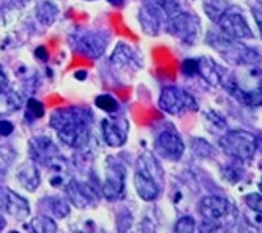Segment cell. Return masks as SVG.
Here are the masks:
<instances>
[{
    "instance_id": "obj_1",
    "label": "cell",
    "mask_w": 262,
    "mask_h": 233,
    "mask_svg": "<svg viewBox=\"0 0 262 233\" xmlns=\"http://www.w3.org/2000/svg\"><path fill=\"white\" fill-rule=\"evenodd\" d=\"M51 126L60 141L71 148H84L90 142V115L84 109H59L51 115Z\"/></svg>"
},
{
    "instance_id": "obj_2",
    "label": "cell",
    "mask_w": 262,
    "mask_h": 233,
    "mask_svg": "<svg viewBox=\"0 0 262 233\" xmlns=\"http://www.w3.org/2000/svg\"><path fill=\"white\" fill-rule=\"evenodd\" d=\"M158 169L160 166L150 154H144L138 161L133 183L138 196L145 202H152L160 196V180L155 175Z\"/></svg>"
},
{
    "instance_id": "obj_3",
    "label": "cell",
    "mask_w": 262,
    "mask_h": 233,
    "mask_svg": "<svg viewBox=\"0 0 262 233\" xmlns=\"http://www.w3.org/2000/svg\"><path fill=\"white\" fill-rule=\"evenodd\" d=\"M30 156L35 162L51 167L55 173H62V170H65L62 154L57 145L45 135L30 141Z\"/></svg>"
},
{
    "instance_id": "obj_4",
    "label": "cell",
    "mask_w": 262,
    "mask_h": 233,
    "mask_svg": "<svg viewBox=\"0 0 262 233\" xmlns=\"http://www.w3.org/2000/svg\"><path fill=\"white\" fill-rule=\"evenodd\" d=\"M160 107L171 115H182L188 110H198V103L188 91L179 87H166L160 95Z\"/></svg>"
},
{
    "instance_id": "obj_5",
    "label": "cell",
    "mask_w": 262,
    "mask_h": 233,
    "mask_svg": "<svg viewBox=\"0 0 262 233\" xmlns=\"http://www.w3.org/2000/svg\"><path fill=\"white\" fill-rule=\"evenodd\" d=\"M125 189V167L120 161L109 156L104 164V181L101 186L103 196L107 200H117L123 196Z\"/></svg>"
},
{
    "instance_id": "obj_6",
    "label": "cell",
    "mask_w": 262,
    "mask_h": 233,
    "mask_svg": "<svg viewBox=\"0 0 262 233\" xmlns=\"http://www.w3.org/2000/svg\"><path fill=\"white\" fill-rule=\"evenodd\" d=\"M221 148L237 159H251L256 151V139L243 131H232L221 139Z\"/></svg>"
},
{
    "instance_id": "obj_7",
    "label": "cell",
    "mask_w": 262,
    "mask_h": 233,
    "mask_svg": "<svg viewBox=\"0 0 262 233\" xmlns=\"http://www.w3.org/2000/svg\"><path fill=\"white\" fill-rule=\"evenodd\" d=\"M0 209H4L17 222H24L30 216V205L27 199L8 188H0Z\"/></svg>"
},
{
    "instance_id": "obj_8",
    "label": "cell",
    "mask_w": 262,
    "mask_h": 233,
    "mask_svg": "<svg viewBox=\"0 0 262 233\" xmlns=\"http://www.w3.org/2000/svg\"><path fill=\"white\" fill-rule=\"evenodd\" d=\"M232 211V205L229 200L223 197H204L199 202V213L207 224H223Z\"/></svg>"
},
{
    "instance_id": "obj_9",
    "label": "cell",
    "mask_w": 262,
    "mask_h": 233,
    "mask_svg": "<svg viewBox=\"0 0 262 233\" xmlns=\"http://www.w3.org/2000/svg\"><path fill=\"white\" fill-rule=\"evenodd\" d=\"M155 150L161 158L169 159V161H179L183 156L185 144L180 135L171 129V131H163L155 141Z\"/></svg>"
},
{
    "instance_id": "obj_10",
    "label": "cell",
    "mask_w": 262,
    "mask_h": 233,
    "mask_svg": "<svg viewBox=\"0 0 262 233\" xmlns=\"http://www.w3.org/2000/svg\"><path fill=\"white\" fill-rule=\"evenodd\" d=\"M129 125L125 119H117V116H107L101 122V135L106 145L112 148H119L125 145L128 139Z\"/></svg>"
},
{
    "instance_id": "obj_11",
    "label": "cell",
    "mask_w": 262,
    "mask_h": 233,
    "mask_svg": "<svg viewBox=\"0 0 262 233\" xmlns=\"http://www.w3.org/2000/svg\"><path fill=\"white\" fill-rule=\"evenodd\" d=\"M167 29L172 35H176L180 41L185 43H193L196 40V36L199 33V22L196 21V17L186 13L176 14L174 17L169 19L167 22Z\"/></svg>"
},
{
    "instance_id": "obj_12",
    "label": "cell",
    "mask_w": 262,
    "mask_h": 233,
    "mask_svg": "<svg viewBox=\"0 0 262 233\" xmlns=\"http://www.w3.org/2000/svg\"><path fill=\"white\" fill-rule=\"evenodd\" d=\"M71 44L74 49L82 54H87L92 57H100L106 49L107 38H103V35L97 32H82V33L73 35Z\"/></svg>"
},
{
    "instance_id": "obj_13",
    "label": "cell",
    "mask_w": 262,
    "mask_h": 233,
    "mask_svg": "<svg viewBox=\"0 0 262 233\" xmlns=\"http://www.w3.org/2000/svg\"><path fill=\"white\" fill-rule=\"evenodd\" d=\"M218 22H220L223 32L228 33L232 38H250V36H253L251 30L245 21V17L240 16L238 13L228 10L218 19Z\"/></svg>"
},
{
    "instance_id": "obj_14",
    "label": "cell",
    "mask_w": 262,
    "mask_h": 233,
    "mask_svg": "<svg viewBox=\"0 0 262 233\" xmlns=\"http://www.w3.org/2000/svg\"><path fill=\"white\" fill-rule=\"evenodd\" d=\"M65 191L68 200L78 208H87L89 205H93V202H95V192L85 183L73 180L65 186Z\"/></svg>"
},
{
    "instance_id": "obj_15",
    "label": "cell",
    "mask_w": 262,
    "mask_h": 233,
    "mask_svg": "<svg viewBox=\"0 0 262 233\" xmlns=\"http://www.w3.org/2000/svg\"><path fill=\"white\" fill-rule=\"evenodd\" d=\"M16 178H17V181H19V184L24 189H27L29 192H33L41 183L40 169H38V166H36V162L33 159L26 161V162H23L19 167H17Z\"/></svg>"
},
{
    "instance_id": "obj_16",
    "label": "cell",
    "mask_w": 262,
    "mask_h": 233,
    "mask_svg": "<svg viewBox=\"0 0 262 233\" xmlns=\"http://www.w3.org/2000/svg\"><path fill=\"white\" fill-rule=\"evenodd\" d=\"M158 8L155 5H145L141 13H139V22L142 26V29L150 33V35H157L160 30V14H158Z\"/></svg>"
},
{
    "instance_id": "obj_17",
    "label": "cell",
    "mask_w": 262,
    "mask_h": 233,
    "mask_svg": "<svg viewBox=\"0 0 262 233\" xmlns=\"http://www.w3.org/2000/svg\"><path fill=\"white\" fill-rule=\"evenodd\" d=\"M19 107H21V98L14 90H11V87L0 90V116L19 110Z\"/></svg>"
},
{
    "instance_id": "obj_18",
    "label": "cell",
    "mask_w": 262,
    "mask_h": 233,
    "mask_svg": "<svg viewBox=\"0 0 262 233\" xmlns=\"http://www.w3.org/2000/svg\"><path fill=\"white\" fill-rule=\"evenodd\" d=\"M112 62L117 65H125V66H138L139 65V55L123 44H120L114 54H112Z\"/></svg>"
},
{
    "instance_id": "obj_19",
    "label": "cell",
    "mask_w": 262,
    "mask_h": 233,
    "mask_svg": "<svg viewBox=\"0 0 262 233\" xmlns=\"http://www.w3.org/2000/svg\"><path fill=\"white\" fill-rule=\"evenodd\" d=\"M41 205H45V208H48L51 211V215L54 218H59V219L68 216V213H70L68 203L62 197H49V199H45L41 202Z\"/></svg>"
},
{
    "instance_id": "obj_20",
    "label": "cell",
    "mask_w": 262,
    "mask_h": 233,
    "mask_svg": "<svg viewBox=\"0 0 262 233\" xmlns=\"http://www.w3.org/2000/svg\"><path fill=\"white\" fill-rule=\"evenodd\" d=\"M57 16H59V10L51 2H43L36 8V17L45 26H51L57 19Z\"/></svg>"
},
{
    "instance_id": "obj_21",
    "label": "cell",
    "mask_w": 262,
    "mask_h": 233,
    "mask_svg": "<svg viewBox=\"0 0 262 233\" xmlns=\"http://www.w3.org/2000/svg\"><path fill=\"white\" fill-rule=\"evenodd\" d=\"M224 2V0H205L204 2V10H205V14H207L212 21H216L218 19L228 11V4H224L223 7H220L221 4Z\"/></svg>"
},
{
    "instance_id": "obj_22",
    "label": "cell",
    "mask_w": 262,
    "mask_h": 233,
    "mask_svg": "<svg viewBox=\"0 0 262 233\" xmlns=\"http://www.w3.org/2000/svg\"><path fill=\"white\" fill-rule=\"evenodd\" d=\"M29 228L33 231H38V233H52V231L57 230V224L52 221V218L38 216L30 222Z\"/></svg>"
},
{
    "instance_id": "obj_23",
    "label": "cell",
    "mask_w": 262,
    "mask_h": 233,
    "mask_svg": "<svg viewBox=\"0 0 262 233\" xmlns=\"http://www.w3.org/2000/svg\"><path fill=\"white\" fill-rule=\"evenodd\" d=\"M95 106L98 109H101L103 112H107V113H114L119 109L117 100L112 98L111 95H100V96H97V98H95Z\"/></svg>"
},
{
    "instance_id": "obj_24",
    "label": "cell",
    "mask_w": 262,
    "mask_h": 233,
    "mask_svg": "<svg viewBox=\"0 0 262 233\" xmlns=\"http://www.w3.org/2000/svg\"><path fill=\"white\" fill-rule=\"evenodd\" d=\"M27 113L32 116L33 120L36 119H41V116L45 115V107L40 101H36V100H29L27 101Z\"/></svg>"
},
{
    "instance_id": "obj_25",
    "label": "cell",
    "mask_w": 262,
    "mask_h": 233,
    "mask_svg": "<svg viewBox=\"0 0 262 233\" xmlns=\"http://www.w3.org/2000/svg\"><path fill=\"white\" fill-rule=\"evenodd\" d=\"M245 203L250 209L262 213V196L260 194H248L245 197Z\"/></svg>"
},
{
    "instance_id": "obj_26",
    "label": "cell",
    "mask_w": 262,
    "mask_h": 233,
    "mask_svg": "<svg viewBox=\"0 0 262 233\" xmlns=\"http://www.w3.org/2000/svg\"><path fill=\"white\" fill-rule=\"evenodd\" d=\"M152 2L158 10H163L166 13L174 11L177 7V0H152Z\"/></svg>"
},
{
    "instance_id": "obj_27",
    "label": "cell",
    "mask_w": 262,
    "mask_h": 233,
    "mask_svg": "<svg viewBox=\"0 0 262 233\" xmlns=\"http://www.w3.org/2000/svg\"><path fill=\"white\" fill-rule=\"evenodd\" d=\"M194 228V222H193V218H188V216H185L182 218L177 225H176V230L177 231H191Z\"/></svg>"
},
{
    "instance_id": "obj_28",
    "label": "cell",
    "mask_w": 262,
    "mask_h": 233,
    "mask_svg": "<svg viewBox=\"0 0 262 233\" xmlns=\"http://www.w3.org/2000/svg\"><path fill=\"white\" fill-rule=\"evenodd\" d=\"M13 131H14V125L11 122H8V120H0V135L7 137V135H10Z\"/></svg>"
},
{
    "instance_id": "obj_29",
    "label": "cell",
    "mask_w": 262,
    "mask_h": 233,
    "mask_svg": "<svg viewBox=\"0 0 262 233\" xmlns=\"http://www.w3.org/2000/svg\"><path fill=\"white\" fill-rule=\"evenodd\" d=\"M5 88H10V82H8V77H7L4 68L0 66V90H5Z\"/></svg>"
},
{
    "instance_id": "obj_30",
    "label": "cell",
    "mask_w": 262,
    "mask_h": 233,
    "mask_svg": "<svg viewBox=\"0 0 262 233\" xmlns=\"http://www.w3.org/2000/svg\"><path fill=\"white\" fill-rule=\"evenodd\" d=\"M107 2H109V4H112L114 7H122L125 0H107Z\"/></svg>"
},
{
    "instance_id": "obj_31",
    "label": "cell",
    "mask_w": 262,
    "mask_h": 233,
    "mask_svg": "<svg viewBox=\"0 0 262 233\" xmlns=\"http://www.w3.org/2000/svg\"><path fill=\"white\" fill-rule=\"evenodd\" d=\"M256 21H257V24H259V27H260V32H262V13H256Z\"/></svg>"
},
{
    "instance_id": "obj_32",
    "label": "cell",
    "mask_w": 262,
    "mask_h": 233,
    "mask_svg": "<svg viewBox=\"0 0 262 233\" xmlns=\"http://www.w3.org/2000/svg\"><path fill=\"white\" fill-rule=\"evenodd\" d=\"M260 189H262V184H260Z\"/></svg>"
},
{
    "instance_id": "obj_33",
    "label": "cell",
    "mask_w": 262,
    "mask_h": 233,
    "mask_svg": "<svg viewBox=\"0 0 262 233\" xmlns=\"http://www.w3.org/2000/svg\"><path fill=\"white\" fill-rule=\"evenodd\" d=\"M87 2H90V0H87Z\"/></svg>"
}]
</instances>
